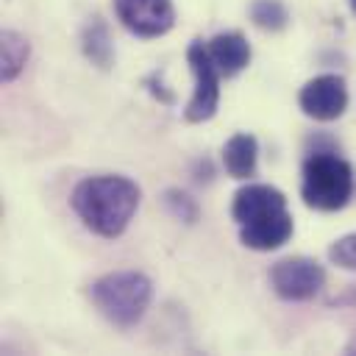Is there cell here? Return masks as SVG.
Returning a JSON list of instances; mask_svg holds the SVG:
<instances>
[{
	"instance_id": "17",
	"label": "cell",
	"mask_w": 356,
	"mask_h": 356,
	"mask_svg": "<svg viewBox=\"0 0 356 356\" xmlns=\"http://www.w3.org/2000/svg\"><path fill=\"white\" fill-rule=\"evenodd\" d=\"M350 8H353V11H356V0H350Z\"/></svg>"
},
{
	"instance_id": "11",
	"label": "cell",
	"mask_w": 356,
	"mask_h": 356,
	"mask_svg": "<svg viewBox=\"0 0 356 356\" xmlns=\"http://www.w3.org/2000/svg\"><path fill=\"white\" fill-rule=\"evenodd\" d=\"M259 161V142L253 134H234L222 147V164L231 178H253Z\"/></svg>"
},
{
	"instance_id": "8",
	"label": "cell",
	"mask_w": 356,
	"mask_h": 356,
	"mask_svg": "<svg viewBox=\"0 0 356 356\" xmlns=\"http://www.w3.org/2000/svg\"><path fill=\"white\" fill-rule=\"evenodd\" d=\"M281 209H286V197L281 189H275L270 184H248L234 195L231 217L239 225H248V222H253L264 214L281 211Z\"/></svg>"
},
{
	"instance_id": "2",
	"label": "cell",
	"mask_w": 356,
	"mask_h": 356,
	"mask_svg": "<svg viewBox=\"0 0 356 356\" xmlns=\"http://www.w3.org/2000/svg\"><path fill=\"white\" fill-rule=\"evenodd\" d=\"M353 195V170L334 150H314L303 161L300 197L309 209L337 211Z\"/></svg>"
},
{
	"instance_id": "10",
	"label": "cell",
	"mask_w": 356,
	"mask_h": 356,
	"mask_svg": "<svg viewBox=\"0 0 356 356\" xmlns=\"http://www.w3.org/2000/svg\"><path fill=\"white\" fill-rule=\"evenodd\" d=\"M206 44H209V53H211L220 75H225V78L239 75L248 67V61H250V44H248V39L239 31L217 33Z\"/></svg>"
},
{
	"instance_id": "14",
	"label": "cell",
	"mask_w": 356,
	"mask_h": 356,
	"mask_svg": "<svg viewBox=\"0 0 356 356\" xmlns=\"http://www.w3.org/2000/svg\"><path fill=\"white\" fill-rule=\"evenodd\" d=\"M250 19L261 31H284L289 22L286 6L281 0H253L250 3Z\"/></svg>"
},
{
	"instance_id": "12",
	"label": "cell",
	"mask_w": 356,
	"mask_h": 356,
	"mask_svg": "<svg viewBox=\"0 0 356 356\" xmlns=\"http://www.w3.org/2000/svg\"><path fill=\"white\" fill-rule=\"evenodd\" d=\"M28 53H31V44L22 33L3 31V36H0V75H3V81H14L22 72Z\"/></svg>"
},
{
	"instance_id": "15",
	"label": "cell",
	"mask_w": 356,
	"mask_h": 356,
	"mask_svg": "<svg viewBox=\"0 0 356 356\" xmlns=\"http://www.w3.org/2000/svg\"><path fill=\"white\" fill-rule=\"evenodd\" d=\"M328 259L345 270H356V231L337 239L331 248H328Z\"/></svg>"
},
{
	"instance_id": "9",
	"label": "cell",
	"mask_w": 356,
	"mask_h": 356,
	"mask_svg": "<svg viewBox=\"0 0 356 356\" xmlns=\"http://www.w3.org/2000/svg\"><path fill=\"white\" fill-rule=\"evenodd\" d=\"M239 239L250 250H275L292 236V214L286 209L264 214L248 225H239Z\"/></svg>"
},
{
	"instance_id": "6",
	"label": "cell",
	"mask_w": 356,
	"mask_h": 356,
	"mask_svg": "<svg viewBox=\"0 0 356 356\" xmlns=\"http://www.w3.org/2000/svg\"><path fill=\"white\" fill-rule=\"evenodd\" d=\"M117 19L142 39L164 36L175 25L172 0H114Z\"/></svg>"
},
{
	"instance_id": "7",
	"label": "cell",
	"mask_w": 356,
	"mask_h": 356,
	"mask_svg": "<svg viewBox=\"0 0 356 356\" xmlns=\"http://www.w3.org/2000/svg\"><path fill=\"white\" fill-rule=\"evenodd\" d=\"M298 103L306 117L331 122L348 106V86L339 75H317V78L306 81V86L298 95Z\"/></svg>"
},
{
	"instance_id": "5",
	"label": "cell",
	"mask_w": 356,
	"mask_h": 356,
	"mask_svg": "<svg viewBox=\"0 0 356 356\" xmlns=\"http://www.w3.org/2000/svg\"><path fill=\"white\" fill-rule=\"evenodd\" d=\"M270 284L278 298L284 300H309L314 298L325 284V270L314 259L306 256H289L273 264Z\"/></svg>"
},
{
	"instance_id": "3",
	"label": "cell",
	"mask_w": 356,
	"mask_h": 356,
	"mask_svg": "<svg viewBox=\"0 0 356 356\" xmlns=\"http://www.w3.org/2000/svg\"><path fill=\"white\" fill-rule=\"evenodd\" d=\"M89 298L108 323H114L120 328H128L150 306L153 284H150L147 275H142L136 270H120V273L100 275L92 284Z\"/></svg>"
},
{
	"instance_id": "4",
	"label": "cell",
	"mask_w": 356,
	"mask_h": 356,
	"mask_svg": "<svg viewBox=\"0 0 356 356\" xmlns=\"http://www.w3.org/2000/svg\"><path fill=\"white\" fill-rule=\"evenodd\" d=\"M186 61H189V70L195 75V92L184 108V120L186 122H206L217 114V106H220V70H217V64L209 53V44L203 39L189 42Z\"/></svg>"
},
{
	"instance_id": "16",
	"label": "cell",
	"mask_w": 356,
	"mask_h": 356,
	"mask_svg": "<svg viewBox=\"0 0 356 356\" xmlns=\"http://www.w3.org/2000/svg\"><path fill=\"white\" fill-rule=\"evenodd\" d=\"M348 350H350V353H356V337H353V342L348 345Z\"/></svg>"
},
{
	"instance_id": "1",
	"label": "cell",
	"mask_w": 356,
	"mask_h": 356,
	"mask_svg": "<svg viewBox=\"0 0 356 356\" xmlns=\"http://www.w3.org/2000/svg\"><path fill=\"white\" fill-rule=\"evenodd\" d=\"M139 186L125 175H92L72 189L70 206L92 234L117 239L139 209Z\"/></svg>"
},
{
	"instance_id": "13",
	"label": "cell",
	"mask_w": 356,
	"mask_h": 356,
	"mask_svg": "<svg viewBox=\"0 0 356 356\" xmlns=\"http://www.w3.org/2000/svg\"><path fill=\"white\" fill-rule=\"evenodd\" d=\"M83 53H86L97 67H108V64H111L114 47H111V39H108V28H106V22H103L100 17H95V19L86 25V31H83Z\"/></svg>"
}]
</instances>
